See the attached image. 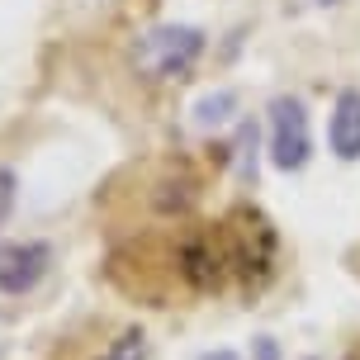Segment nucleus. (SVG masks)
<instances>
[{
    "instance_id": "6",
    "label": "nucleus",
    "mask_w": 360,
    "mask_h": 360,
    "mask_svg": "<svg viewBox=\"0 0 360 360\" xmlns=\"http://www.w3.org/2000/svg\"><path fill=\"white\" fill-rule=\"evenodd\" d=\"M327 143L342 162H360V90H342L332 119H327Z\"/></svg>"
},
{
    "instance_id": "9",
    "label": "nucleus",
    "mask_w": 360,
    "mask_h": 360,
    "mask_svg": "<svg viewBox=\"0 0 360 360\" xmlns=\"http://www.w3.org/2000/svg\"><path fill=\"white\" fill-rule=\"evenodd\" d=\"M10 209H15V171L0 166V223L10 218Z\"/></svg>"
},
{
    "instance_id": "5",
    "label": "nucleus",
    "mask_w": 360,
    "mask_h": 360,
    "mask_svg": "<svg viewBox=\"0 0 360 360\" xmlns=\"http://www.w3.org/2000/svg\"><path fill=\"white\" fill-rule=\"evenodd\" d=\"M53 252L43 242H5L0 247V289L5 294H29L48 275Z\"/></svg>"
},
{
    "instance_id": "11",
    "label": "nucleus",
    "mask_w": 360,
    "mask_h": 360,
    "mask_svg": "<svg viewBox=\"0 0 360 360\" xmlns=\"http://www.w3.org/2000/svg\"><path fill=\"white\" fill-rule=\"evenodd\" d=\"M199 360H237V351H204Z\"/></svg>"
},
{
    "instance_id": "7",
    "label": "nucleus",
    "mask_w": 360,
    "mask_h": 360,
    "mask_svg": "<svg viewBox=\"0 0 360 360\" xmlns=\"http://www.w3.org/2000/svg\"><path fill=\"white\" fill-rule=\"evenodd\" d=\"M237 114V95L233 90H214V95H204L195 105V124L199 128H218V124H228Z\"/></svg>"
},
{
    "instance_id": "10",
    "label": "nucleus",
    "mask_w": 360,
    "mask_h": 360,
    "mask_svg": "<svg viewBox=\"0 0 360 360\" xmlns=\"http://www.w3.org/2000/svg\"><path fill=\"white\" fill-rule=\"evenodd\" d=\"M252 356H256V360H280V346H275V337H256V342H252Z\"/></svg>"
},
{
    "instance_id": "12",
    "label": "nucleus",
    "mask_w": 360,
    "mask_h": 360,
    "mask_svg": "<svg viewBox=\"0 0 360 360\" xmlns=\"http://www.w3.org/2000/svg\"><path fill=\"white\" fill-rule=\"evenodd\" d=\"M351 360H360V346H356V351H351Z\"/></svg>"
},
{
    "instance_id": "3",
    "label": "nucleus",
    "mask_w": 360,
    "mask_h": 360,
    "mask_svg": "<svg viewBox=\"0 0 360 360\" xmlns=\"http://www.w3.org/2000/svg\"><path fill=\"white\" fill-rule=\"evenodd\" d=\"M204 53V34L195 24H157L133 43V67L152 81H180Z\"/></svg>"
},
{
    "instance_id": "2",
    "label": "nucleus",
    "mask_w": 360,
    "mask_h": 360,
    "mask_svg": "<svg viewBox=\"0 0 360 360\" xmlns=\"http://www.w3.org/2000/svg\"><path fill=\"white\" fill-rule=\"evenodd\" d=\"M176 270L195 294H237L233 252H228L223 218L195 223V228H185V233L176 237Z\"/></svg>"
},
{
    "instance_id": "1",
    "label": "nucleus",
    "mask_w": 360,
    "mask_h": 360,
    "mask_svg": "<svg viewBox=\"0 0 360 360\" xmlns=\"http://www.w3.org/2000/svg\"><path fill=\"white\" fill-rule=\"evenodd\" d=\"M223 233H228V252H233V275H237V294L252 299L270 285L275 275V256H280V237L261 209L252 204H233L223 214Z\"/></svg>"
},
{
    "instance_id": "8",
    "label": "nucleus",
    "mask_w": 360,
    "mask_h": 360,
    "mask_svg": "<svg viewBox=\"0 0 360 360\" xmlns=\"http://www.w3.org/2000/svg\"><path fill=\"white\" fill-rule=\"evenodd\" d=\"M100 360H147V337H143V327H128V332H119V337H114V346H109Z\"/></svg>"
},
{
    "instance_id": "4",
    "label": "nucleus",
    "mask_w": 360,
    "mask_h": 360,
    "mask_svg": "<svg viewBox=\"0 0 360 360\" xmlns=\"http://www.w3.org/2000/svg\"><path fill=\"white\" fill-rule=\"evenodd\" d=\"M313 157V133H308V109L294 95L270 100V162L280 171H304Z\"/></svg>"
}]
</instances>
